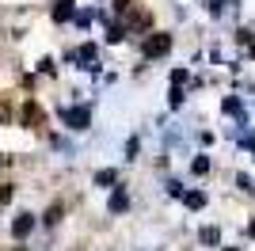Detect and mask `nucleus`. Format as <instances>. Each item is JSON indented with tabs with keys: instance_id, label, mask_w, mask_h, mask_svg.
Instances as JSON below:
<instances>
[{
	"instance_id": "nucleus-1",
	"label": "nucleus",
	"mask_w": 255,
	"mask_h": 251,
	"mask_svg": "<svg viewBox=\"0 0 255 251\" xmlns=\"http://www.w3.org/2000/svg\"><path fill=\"white\" fill-rule=\"evenodd\" d=\"M65 126H73V129H88V122H92V111L88 107H69V111H61Z\"/></svg>"
},
{
	"instance_id": "nucleus-2",
	"label": "nucleus",
	"mask_w": 255,
	"mask_h": 251,
	"mask_svg": "<svg viewBox=\"0 0 255 251\" xmlns=\"http://www.w3.org/2000/svg\"><path fill=\"white\" fill-rule=\"evenodd\" d=\"M168 50H171V38H168V34H156V38L145 42V53H149V57H160V53H168Z\"/></svg>"
},
{
	"instance_id": "nucleus-3",
	"label": "nucleus",
	"mask_w": 255,
	"mask_h": 251,
	"mask_svg": "<svg viewBox=\"0 0 255 251\" xmlns=\"http://www.w3.org/2000/svg\"><path fill=\"white\" fill-rule=\"evenodd\" d=\"M31 229H34V217H31V213H19V217L11 221V236H15V240H23Z\"/></svg>"
},
{
	"instance_id": "nucleus-4",
	"label": "nucleus",
	"mask_w": 255,
	"mask_h": 251,
	"mask_svg": "<svg viewBox=\"0 0 255 251\" xmlns=\"http://www.w3.org/2000/svg\"><path fill=\"white\" fill-rule=\"evenodd\" d=\"M53 19H57V23L73 19V0H57V4H53Z\"/></svg>"
},
{
	"instance_id": "nucleus-5",
	"label": "nucleus",
	"mask_w": 255,
	"mask_h": 251,
	"mask_svg": "<svg viewBox=\"0 0 255 251\" xmlns=\"http://www.w3.org/2000/svg\"><path fill=\"white\" fill-rule=\"evenodd\" d=\"M129 206V198H126V190H115L111 194V213H122V209Z\"/></svg>"
},
{
	"instance_id": "nucleus-6",
	"label": "nucleus",
	"mask_w": 255,
	"mask_h": 251,
	"mask_svg": "<svg viewBox=\"0 0 255 251\" xmlns=\"http://www.w3.org/2000/svg\"><path fill=\"white\" fill-rule=\"evenodd\" d=\"M183 202H187L191 209H202V206H206V194H202V190H191V194H187Z\"/></svg>"
},
{
	"instance_id": "nucleus-7",
	"label": "nucleus",
	"mask_w": 255,
	"mask_h": 251,
	"mask_svg": "<svg viewBox=\"0 0 255 251\" xmlns=\"http://www.w3.org/2000/svg\"><path fill=\"white\" fill-rule=\"evenodd\" d=\"M23 118H27V122H34V126H38V122H42V111H38V107H27V111H23Z\"/></svg>"
},
{
	"instance_id": "nucleus-8",
	"label": "nucleus",
	"mask_w": 255,
	"mask_h": 251,
	"mask_svg": "<svg viewBox=\"0 0 255 251\" xmlns=\"http://www.w3.org/2000/svg\"><path fill=\"white\" fill-rule=\"evenodd\" d=\"M206 171H210V156H198L194 160V175H206Z\"/></svg>"
},
{
	"instance_id": "nucleus-9",
	"label": "nucleus",
	"mask_w": 255,
	"mask_h": 251,
	"mask_svg": "<svg viewBox=\"0 0 255 251\" xmlns=\"http://www.w3.org/2000/svg\"><path fill=\"white\" fill-rule=\"evenodd\" d=\"M96 183H99V187H107V183H115V171H99V175H96Z\"/></svg>"
},
{
	"instance_id": "nucleus-10",
	"label": "nucleus",
	"mask_w": 255,
	"mask_h": 251,
	"mask_svg": "<svg viewBox=\"0 0 255 251\" xmlns=\"http://www.w3.org/2000/svg\"><path fill=\"white\" fill-rule=\"evenodd\" d=\"M202 244H217V229H202Z\"/></svg>"
},
{
	"instance_id": "nucleus-11",
	"label": "nucleus",
	"mask_w": 255,
	"mask_h": 251,
	"mask_svg": "<svg viewBox=\"0 0 255 251\" xmlns=\"http://www.w3.org/2000/svg\"><path fill=\"white\" fill-rule=\"evenodd\" d=\"M225 111H229V115H240V99H225Z\"/></svg>"
},
{
	"instance_id": "nucleus-12",
	"label": "nucleus",
	"mask_w": 255,
	"mask_h": 251,
	"mask_svg": "<svg viewBox=\"0 0 255 251\" xmlns=\"http://www.w3.org/2000/svg\"><path fill=\"white\" fill-rule=\"evenodd\" d=\"M210 11H221V0H210Z\"/></svg>"
},
{
	"instance_id": "nucleus-13",
	"label": "nucleus",
	"mask_w": 255,
	"mask_h": 251,
	"mask_svg": "<svg viewBox=\"0 0 255 251\" xmlns=\"http://www.w3.org/2000/svg\"><path fill=\"white\" fill-rule=\"evenodd\" d=\"M229 251H236V248H229Z\"/></svg>"
},
{
	"instance_id": "nucleus-14",
	"label": "nucleus",
	"mask_w": 255,
	"mask_h": 251,
	"mask_svg": "<svg viewBox=\"0 0 255 251\" xmlns=\"http://www.w3.org/2000/svg\"><path fill=\"white\" fill-rule=\"evenodd\" d=\"M0 164H4V160H0Z\"/></svg>"
}]
</instances>
